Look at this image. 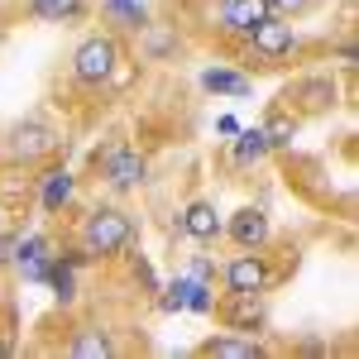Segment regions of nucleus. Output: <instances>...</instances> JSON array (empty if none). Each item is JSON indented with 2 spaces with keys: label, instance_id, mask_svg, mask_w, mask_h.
<instances>
[{
  "label": "nucleus",
  "instance_id": "nucleus-1",
  "mask_svg": "<svg viewBox=\"0 0 359 359\" xmlns=\"http://www.w3.org/2000/svg\"><path fill=\"white\" fill-rule=\"evenodd\" d=\"M130 235H135V225H130L125 211H96V216L82 225V249L91 254V259L120 254V249L130 245Z\"/></svg>",
  "mask_w": 359,
  "mask_h": 359
},
{
  "label": "nucleus",
  "instance_id": "nucleus-2",
  "mask_svg": "<svg viewBox=\"0 0 359 359\" xmlns=\"http://www.w3.org/2000/svg\"><path fill=\"white\" fill-rule=\"evenodd\" d=\"M115 62H120V48H115V39L106 34H96V39H86L82 48L72 53V77L86 86H101L106 77L115 72Z\"/></svg>",
  "mask_w": 359,
  "mask_h": 359
},
{
  "label": "nucleus",
  "instance_id": "nucleus-3",
  "mask_svg": "<svg viewBox=\"0 0 359 359\" xmlns=\"http://www.w3.org/2000/svg\"><path fill=\"white\" fill-rule=\"evenodd\" d=\"M225 283H230V292H235V297H259V292L269 287V269H264V259H259V254H240V259H230Z\"/></svg>",
  "mask_w": 359,
  "mask_h": 359
},
{
  "label": "nucleus",
  "instance_id": "nucleus-4",
  "mask_svg": "<svg viewBox=\"0 0 359 359\" xmlns=\"http://www.w3.org/2000/svg\"><path fill=\"white\" fill-rule=\"evenodd\" d=\"M249 39H254V53H264V57H283V53L297 48L292 25H283V20H273V15H269L259 29H249Z\"/></svg>",
  "mask_w": 359,
  "mask_h": 359
},
{
  "label": "nucleus",
  "instance_id": "nucleus-5",
  "mask_svg": "<svg viewBox=\"0 0 359 359\" xmlns=\"http://www.w3.org/2000/svg\"><path fill=\"white\" fill-rule=\"evenodd\" d=\"M269 15H273V5H269V0H221V25L235 29V34L259 29Z\"/></svg>",
  "mask_w": 359,
  "mask_h": 359
},
{
  "label": "nucleus",
  "instance_id": "nucleus-6",
  "mask_svg": "<svg viewBox=\"0 0 359 359\" xmlns=\"http://www.w3.org/2000/svg\"><path fill=\"white\" fill-rule=\"evenodd\" d=\"M144 158H139L135 149H115L111 158H106V182H111L115 192H130V187H139L144 182Z\"/></svg>",
  "mask_w": 359,
  "mask_h": 359
},
{
  "label": "nucleus",
  "instance_id": "nucleus-7",
  "mask_svg": "<svg viewBox=\"0 0 359 359\" xmlns=\"http://www.w3.org/2000/svg\"><path fill=\"white\" fill-rule=\"evenodd\" d=\"M230 235H235V245H240V249H259L264 240H269V216L254 211V206H245V211H235Z\"/></svg>",
  "mask_w": 359,
  "mask_h": 359
},
{
  "label": "nucleus",
  "instance_id": "nucleus-8",
  "mask_svg": "<svg viewBox=\"0 0 359 359\" xmlns=\"http://www.w3.org/2000/svg\"><path fill=\"white\" fill-rule=\"evenodd\" d=\"M57 139H53V130L48 125H39V120H29V125H20L15 130V144H10V154L15 158H39V154H48Z\"/></svg>",
  "mask_w": 359,
  "mask_h": 359
},
{
  "label": "nucleus",
  "instance_id": "nucleus-9",
  "mask_svg": "<svg viewBox=\"0 0 359 359\" xmlns=\"http://www.w3.org/2000/svg\"><path fill=\"white\" fill-rule=\"evenodd\" d=\"M182 230H187L192 240L206 245V240H216V235H221L225 225H221V216H216V206H211V201H192V206L182 211Z\"/></svg>",
  "mask_w": 359,
  "mask_h": 359
},
{
  "label": "nucleus",
  "instance_id": "nucleus-10",
  "mask_svg": "<svg viewBox=\"0 0 359 359\" xmlns=\"http://www.w3.org/2000/svg\"><path fill=\"white\" fill-rule=\"evenodd\" d=\"M201 86H206V91H216V96H245L249 77L230 72V67H211V72H201Z\"/></svg>",
  "mask_w": 359,
  "mask_h": 359
},
{
  "label": "nucleus",
  "instance_id": "nucleus-11",
  "mask_svg": "<svg viewBox=\"0 0 359 359\" xmlns=\"http://www.w3.org/2000/svg\"><path fill=\"white\" fill-rule=\"evenodd\" d=\"M72 201V177L53 168V172H43V211H62Z\"/></svg>",
  "mask_w": 359,
  "mask_h": 359
},
{
  "label": "nucleus",
  "instance_id": "nucleus-12",
  "mask_svg": "<svg viewBox=\"0 0 359 359\" xmlns=\"http://www.w3.org/2000/svg\"><path fill=\"white\" fill-rule=\"evenodd\" d=\"M172 287H177V297H182L187 311H196V316H201V311H211V287H206L201 278H177Z\"/></svg>",
  "mask_w": 359,
  "mask_h": 359
},
{
  "label": "nucleus",
  "instance_id": "nucleus-13",
  "mask_svg": "<svg viewBox=\"0 0 359 359\" xmlns=\"http://www.w3.org/2000/svg\"><path fill=\"white\" fill-rule=\"evenodd\" d=\"M235 163H259L264 154H269V139H264V130H235Z\"/></svg>",
  "mask_w": 359,
  "mask_h": 359
},
{
  "label": "nucleus",
  "instance_id": "nucleus-14",
  "mask_svg": "<svg viewBox=\"0 0 359 359\" xmlns=\"http://www.w3.org/2000/svg\"><path fill=\"white\" fill-rule=\"evenodd\" d=\"M206 355H216V359H259L264 350H259L254 340H235V335H225V340H211Z\"/></svg>",
  "mask_w": 359,
  "mask_h": 359
},
{
  "label": "nucleus",
  "instance_id": "nucleus-15",
  "mask_svg": "<svg viewBox=\"0 0 359 359\" xmlns=\"http://www.w3.org/2000/svg\"><path fill=\"white\" fill-rule=\"evenodd\" d=\"M72 355H77V359H106V355H111V335L82 331L77 340H72Z\"/></svg>",
  "mask_w": 359,
  "mask_h": 359
},
{
  "label": "nucleus",
  "instance_id": "nucleus-16",
  "mask_svg": "<svg viewBox=\"0 0 359 359\" xmlns=\"http://www.w3.org/2000/svg\"><path fill=\"white\" fill-rule=\"evenodd\" d=\"M48 283H53V292L62 297V302H72V297H77V278H72V264L53 259V273H48Z\"/></svg>",
  "mask_w": 359,
  "mask_h": 359
},
{
  "label": "nucleus",
  "instance_id": "nucleus-17",
  "mask_svg": "<svg viewBox=\"0 0 359 359\" xmlns=\"http://www.w3.org/2000/svg\"><path fill=\"white\" fill-rule=\"evenodd\" d=\"M77 10H82V0H34V15L39 20H67Z\"/></svg>",
  "mask_w": 359,
  "mask_h": 359
},
{
  "label": "nucleus",
  "instance_id": "nucleus-18",
  "mask_svg": "<svg viewBox=\"0 0 359 359\" xmlns=\"http://www.w3.org/2000/svg\"><path fill=\"white\" fill-rule=\"evenodd\" d=\"M292 135H297V125H292L287 115H273V120L264 125V139H269V149H283V144H292Z\"/></svg>",
  "mask_w": 359,
  "mask_h": 359
},
{
  "label": "nucleus",
  "instance_id": "nucleus-19",
  "mask_svg": "<svg viewBox=\"0 0 359 359\" xmlns=\"http://www.w3.org/2000/svg\"><path fill=\"white\" fill-rule=\"evenodd\" d=\"M230 326H240V331H254V326H264V311L254 306V297H240V306L230 311Z\"/></svg>",
  "mask_w": 359,
  "mask_h": 359
},
{
  "label": "nucleus",
  "instance_id": "nucleus-20",
  "mask_svg": "<svg viewBox=\"0 0 359 359\" xmlns=\"http://www.w3.org/2000/svg\"><path fill=\"white\" fill-rule=\"evenodd\" d=\"M106 15H111V20H125V25H144V5H139V0H106Z\"/></svg>",
  "mask_w": 359,
  "mask_h": 359
},
{
  "label": "nucleus",
  "instance_id": "nucleus-21",
  "mask_svg": "<svg viewBox=\"0 0 359 359\" xmlns=\"http://www.w3.org/2000/svg\"><path fill=\"white\" fill-rule=\"evenodd\" d=\"M53 259H57V254H34V259H20V269H25L29 283H48V273H53Z\"/></svg>",
  "mask_w": 359,
  "mask_h": 359
},
{
  "label": "nucleus",
  "instance_id": "nucleus-22",
  "mask_svg": "<svg viewBox=\"0 0 359 359\" xmlns=\"http://www.w3.org/2000/svg\"><path fill=\"white\" fill-rule=\"evenodd\" d=\"M144 48H149L154 57H163V53L177 48V34H172V29H149V34H144Z\"/></svg>",
  "mask_w": 359,
  "mask_h": 359
},
{
  "label": "nucleus",
  "instance_id": "nucleus-23",
  "mask_svg": "<svg viewBox=\"0 0 359 359\" xmlns=\"http://www.w3.org/2000/svg\"><path fill=\"white\" fill-rule=\"evenodd\" d=\"M306 96H311V106H326V96H331V86L311 82V86H306Z\"/></svg>",
  "mask_w": 359,
  "mask_h": 359
},
{
  "label": "nucleus",
  "instance_id": "nucleus-24",
  "mask_svg": "<svg viewBox=\"0 0 359 359\" xmlns=\"http://www.w3.org/2000/svg\"><path fill=\"white\" fill-rule=\"evenodd\" d=\"M273 10H283V15H297V10H306V0H269Z\"/></svg>",
  "mask_w": 359,
  "mask_h": 359
},
{
  "label": "nucleus",
  "instance_id": "nucleus-25",
  "mask_svg": "<svg viewBox=\"0 0 359 359\" xmlns=\"http://www.w3.org/2000/svg\"><path fill=\"white\" fill-rule=\"evenodd\" d=\"M216 130H221V135H235V130H240V120H235V115H221V120H216Z\"/></svg>",
  "mask_w": 359,
  "mask_h": 359
},
{
  "label": "nucleus",
  "instance_id": "nucleus-26",
  "mask_svg": "<svg viewBox=\"0 0 359 359\" xmlns=\"http://www.w3.org/2000/svg\"><path fill=\"white\" fill-rule=\"evenodd\" d=\"M192 278H201V283H206V278H211V259H196V264H192Z\"/></svg>",
  "mask_w": 359,
  "mask_h": 359
},
{
  "label": "nucleus",
  "instance_id": "nucleus-27",
  "mask_svg": "<svg viewBox=\"0 0 359 359\" xmlns=\"http://www.w3.org/2000/svg\"><path fill=\"white\" fill-rule=\"evenodd\" d=\"M10 249H15V240H10V235H0V264L10 259Z\"/></svg>",
  "mask_w": 359,
  "mask_h": 359
},
{
  "label": "nucleus",
  "instance_id": "nucleus-28",
  "mask_svg": "<svg viewBox=\"0 0 359 359\" xmlns=\"http://www.w3.org/2000/svg\"><path fill=\"white\" fill-rule=\"evenodd\" d=\"M0 359H5V345H0Z\"/></svg>",
  "mask_w": 359,
  "mask_h": 359
}]
</instances>
